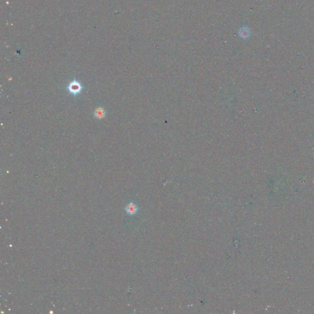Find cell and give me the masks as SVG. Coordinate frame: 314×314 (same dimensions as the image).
I'll list each match as a JSON object with an SVG mask.
<instances>
[{
  "mask_svg": "<svg viewBox=\"0 0 314 314\" xmlns=\"http://www.w3.org/2000/svg\"><path fill=\"white\" fill-rule=\"evenodd\" d=\"M67 88L68 92L71 94L77 95L78 94H80V92H82L83 87L79 81L76 80H73L69 84Z\"/></svg>",
  "mask_w": 314,
  "mask_h": 314,
  "instance_id": "6da1fadb",
  "label": "cell"
},
{
  "mask_svg": "<svg viewBox=\"0 0 314 314\" xmlns=\"http://www.w3.org/2000/svg\"><path fill=\"white\" fill-rule=\"evenodd\" d=\"M126 211L129 215H134L138 211L137 206L134 204L133 202H130L129 204L126 207Z\"/></svg>",
  "mask_w": 314,
  "mask_h": 314,
  "instance_id": "7a4b0ae2",
  "label": "cell"
},
{
  "mask_svg": "<svg viewBox=\"0 0 314 314\" xmlns=\"http://www.w3.org/2000/svg\"><path fill=\"white\" fill-rule=\"evenodd\" d=\"M250 30L247 27H243L241 28L239 31V36L242 38H247L250 36Z\"/></svg>",
  "mask_w": 314,
  "mask_h": 314,
  "instance_id": "3957f363",
  "label": "cell"
},
{
  "mask_svg": "<svg viewBox=\"0 0 314 314\" xmlns=\"http://www.w3.org/2000/svg\"><path fill=\"white\" fill-rule=\"evenodd\" d=\"M95 116L98 119H101L105 117L106 113L104 110L102 108H97L95 111Z\"/></svg>",
  "mask_w": 314,
  "mask_h": 314,
  "instance_id": "277c9868",
  "label": "cell"
}]
</instances>
